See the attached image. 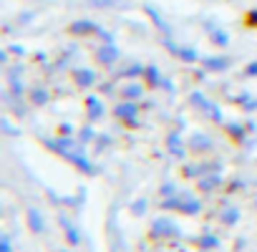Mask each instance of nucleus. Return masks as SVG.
I'll return each mask as SVG.
<instances>
[{"label":"nucleus","mask_w":257,"mask_h":252,"mask_svg":"<svg viewBox=\"0 0 257 252\" xmlns=\"http://www.w3.org/2000/svg\"><path fill=\"white\" fill-rule=\"evenodd\" d=\"M199 244H202V247H217V237L207 234V237H202V239H199Z\"/></svg>","instance_id":"10"},{"label":"nucleus","mask_w":257,"mask_h":252,"mask_svg":"<svg viewBox=\"0 0 257 252\" xmlns=\"http://www.w3.org/2000/svg\"><path fill=\"white\" fill-rule=\"evenodd\" d=\"M46 98H48V96H46V91H36V93H33V101H38V103H43Z\"/></svg>","instance_id":"12"},{"label":"nucleus","mask_w":257,"mask_h":252,"mask_svg":"<svg viewBox=\"0 0 257 252\" xmlns=\"http://www.w3.org/2000/svg\"><path fill=\"white\" fill-rule=\"evenodd\" d=\"M116 113H118L121 118H126V121L134 123V118H137V106H134V103H123V106L116 108Z\"/></svg>","instance_id":"3"},{"label":"nucleus","mask_w":257,"mask_h":252,"mask_svg":"<svg viewBox=\"0 0 257 252\" xmlns=\"http://www.w3.org/2000/svg\"><path fill=\"white\" fill-rule=\"evenodd\" d=\"M167 232H172V234L177 232L172 222H167V219H159V222H154V234H167Z\"/></svg>","instance_id":"5"},{"label":"nucleus","mask_w":257,"mask_h":252,"mask_svg":"<svg viewBox=\"0 0 257 252\" xmlns=\"http://www.w3.org/2000/svg\"><path fill=\"white\" fill-rule=\"evenodd\" d=\"M76 78H78V83H81V86H91V83L96 81L93 71H86V68H83V71H78V73H76Z\"/></svg>","instance_id":"6"},{"label":"nucleus","mask_w":257,"mask_h":252,"mask_svg":"<svg viewBox=\"0 0 257 252\" xmlns=\"http://www.w3.org/2000/svg\"><path fill=\"white\" fill-rule=\"evenodd\" d=\"M192 144H194V149H207V147H209V139H207V137H194Z\"/></svg>","instance_id":"8"},{"label":"nucleus","mask_w":257,"mask_h":252,"mask_svg":"<svg viewBox=\"0 0 257 252\" xmlns=\"http://www.w3.org/2000/svg\"><path fill=\"white\" fill-rule=\"evenodd\" d=\"M98 58H101V63L111 66V63H116V61H118V51H116L113 46H101V51H98Z\"/></svg>","instance_id":"2"},{"label":"nucleus","mask_w":257,"mask_h":252,"mask_svg":"<svg viewBox=\"0 0 257 252\" xmlns=\"http://www.w3.org/2000/svg\"><path fill=\"white\" fill-rule=\"evenodd\" d=\"M147 76H149V81H152V83H157V71H154V68H149V71H147Z\"/></svg>","instance_id":"16"},{"label":"nucleus","mask_w":257,"mask_h":252,"mask_svg":"<svg viewBox=\"0 0 257 252\" xmlns=\"http://www.w3.org/2000/svg\"><path fill=\"white\" fill-rule=\"evenodd\" d=\"M164 207L167 209H182V212H187V214H194V212H199V202L197 199H167L164 202Z\"/></svg>","instance_id":"1"},{"label":"nucleus","mask_w":257,"mask_h":252,"mask_svg":"<svg viewBox=\"0 0 257 252\" xmlns=\"http://www.w3.org/2000/svg\"><path fill=\"white\" fill-rule=\"evenodd\" d=\"M88 103H91V116H98V101H96V98H91Z\"/></svg>","instance_id":"14"},{"label":"nucleus","mask_w":257,"mask_h":252,"mask_svg":"<svg viewBox=\"0 0 257 252\" xmlns=\"http://www.w3.org/2000/svg\"><path fill=\"white\" fill-rule=\"evenodd\" d=\"M28 224H31L33 232H41L43 229V219H41V214L36 209H28Z\"/></svg>","instance_id":"4"},{"label":"nucleus","mask_w":257,"mask_h":252,"mask_svg":"<svg viewBox=\"0 0 257 252\" xmlns=\"http://www.w3.org/2000/svg\"><path fill=\"white\" fill-rule=\"evenodd\" d=\"M0 252H11V242H8V237H3V242H0Z\"/></svg>","instance_id":"15"},{"label":"nucleus","mask_w":257,"mask_h":252,"mask_svg":"<svg viewBox=\"0 0 257 252\" xmlns=\"http://www.w3.org/2000/svg\"><path fill=\"white\" fill-rule=\"evenodd\" d=\"M73 31H78V33H86V31H91V23H76V28Z\"/></svg>","instance_id":"11"},{"label":"nucleus","mask_w":257,"mask_h":252,"mask_svg":"<svg viewBox=\"0 0 257 252\" xmlns=\"http://www.w3.org/2000/svg\"><path fill=\"white\" fill-rule=\"evenodd\" d=\"M61 222H63V227H66V234H68V242H71V244H78V232L73 229V224H71L68 219H61Z\"/></svg>","instance_id":"7"},{"label":"nucleus","mask_w":257,"mask_h":252,"mask_svg":"<svg viewBox=\"0 0 257 252\" xmlns=\"http://www.w3.org/2000/svg\"><path fill=\"white\" fill-rule=\"evenodd\" d=\"M222 219H224L227 224H234V222H237V209H227V212L222 214Z\"/></svg>","instance_id":"9"},{"label":"nucleus","mask_w":257,"mask_h":252,"mask_svg":"<svg viewBox=\"0 0 257 252\" xmlns=\"http://www.w3.org/2000/svg\"><path fill=\"white\" fill-rule=\"evenodd\" d=\"M142 93V88H126L123 91V96H128V98H134V96H139Z\"/></svg>","instance_id":"13"}]
</instances>
